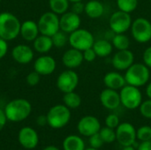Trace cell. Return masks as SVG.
<instances>
[{
	"label": "cell",
	"instance_id": "cell-11",
	"mask_svg": "<svg viewBox=\"0 0 151 150\" xmlns=\"http://www.w3.org/2000/svg\"><path fill=\"white\" fill-rule=\"evenodd\" d=\"M136 139V129L131 123H120L116 128V141L122 147L132 146Z\"/></svg>",
	"mask_w": 151,
	"mask_h": 150
},
{
	"label": "cell",
	"instance_id": "cell-1",
	"mask_svg": "<svg viewBox=\"0 0 151 150\" xmlns=\"http://www.w3.org/2000/svg\"><path fill=\"white\" fill-rule=\"evenodd\" d=\"M4 111L7 120L12 122H20L28 118L32 111V106L27 100L18 98L9 102Z\"/></svg>",
	"mask_w": 151,
	"mask_h": 150
},
{
	"label": "cell",
	"instance_id": "cell-8",
	"mask_svg": "<svg viewBox=\"0 0 151 150\" xmlns=\"http://www.w3.org/2000/svg\"><path fill=\"white\" fill-rule=\"evenodd\" d=\"M39 32L41 34L47 36L54 35L58 31L60 30L59 17L53 11H46L39 18L37 22Z\"/></svg>",
	"mask_w": 151,
	"mask_h": 150
},
{
	"label": "cell",
	"instance_id": "cell-3",
	"mask_svg": "<svg viewBox=\"0 0 151 150\" xmlns=\"http://www.w3.org/2000/svg\"><path fill=\"white\" fill-rule=\"evenodd\" d=\"M127 85L141 88L148 83L150 78V68L143 63H134L125 72Z\"/></svg>",
	"mask_w": 151,
	"mask_h": 150
},
{
	"label": "cell",
	"instance_id": "cell-23",
	"mask_svg": "<svg viewBox=\"0 0 151 150\" xmlns=\"http://www.w3.org/2000/svg\"><path fill=\"white\" fill-rule=\"evenodd\" d=\"M99 57H109L112 51H113V45L111 41H108L106 39H100L97 41H95L93 47H92Z\"/></svg>",
	"mask_w": 151,
	"mask_h": 150
},
{
	"label": "cell",
	"instance_id": "cell-12",
	"mask_svg": "<svg viewBox=\"0 0 151 150\" xmlns=\"http://www.w3.org/2000/svg\"><path fill=\"white\" fill-rule=\"evenodd\" d=\"M101 128L102 127L99 119L91 115L81 118L77 125V130L79 133L85 137H90L99 133Z\"/></svg>",
	"mask_w": 151,
	"mask_h": 150
},
{
	"label": "cell",
	"instance_id": "cell-32",
	"mask_svg": "<svg viewBox=\"0 0 151 150\" xmlns=\"http://www.w3.org/2000/svg\"><path fill=\"white\" fill-rule=\"evenodd\" d=\"M136 137L141 141H151V126H143L136 131Z\"/></svg>",
	"mask_w": 151,
	"mask_h": 150
},
{
	"label": "cell",
	"instance_id": "cell-40",
	"mask_svg": "<svg viewBox=\"0 0 151 150\" xmlns=\"http://www.w3.org/2000/svg\"><path fill=\"white\" fill-rule=\"evenodd\" d=\"M7 51H8L7 41H5V40H4L3 38L0 37V59L4 57Z\"/></svg>",
	"mask_w": 151,
	"mask_h": 150
},
{
	"label": "cell",
	"instance_id": "cell-38",
	"mask_svg": "<svg viewBox=\"0 0 151 150\" xmlns=\"http://www.w3.org/2000/svg\"><path fill=\"white\" fill-rule=\"evenodd\" d=\"M71 11H72L73 12L78 14V15H81V14L82 12H84V11H85V4H83L82 1L73 3Z\"/></svg>",
	"mask_w": 151,
	"mask_h": 150
},
{
	"label": "cell",
	"instance_id": "cell-49",
	"mask_svg": "<svg viewBox=\"0 0 151 150\" xmlns=\"http://www.w3.org/2000/svg\"><path fill=\"white\" fill-rule=\"evenodd\" d=\"M0 2H1V0H0Z\"/></svg>",
	"mask_w": 151,
	"mask_h": 150
},
{
	"label": "cell",
	"instance_id": "cell-18",
	"mask_svg": "<svg viewBox=\"0 0 151 150\" xmlns=\"http://www.w3.org/2000/svg\"><path fill=\"white\" fill-rule=\"evenodd\" d=\"M83 61L84 58L82 51L74 48L67 50L62 57V63L68 69H75L81 66Z\"/></svg>",
	"mask_w": 151,
	"mask_h": 150
},
{
	"label": "cell",
	"instance_id": "cell-27",
	"mask_svg": "<svg viewBox=\"0 0 151 150\" xmlns=\"http://www.w3.org/2000/svg\"><path fill=\"white\" fill-rule=\"evenodd\" d=\"M111 43L113 48L118 50H128L130 47V40L125 34H115L111 40Z\"/></svg>",
	"mask_w": 151,
	"mask_h": 150
},
{
	"label": "cell",
	"instance_id": "cell-37",
	"mask_svg": "<svg viewBox=\"0 0 151 150\" xmlns=\"http://www.w3.org/2000/svg\"><path fill=\"white\" fill-rule=\"evenodd\" d=\"M83 53V58H84V61L86 62H93L96 60V54L93 48H89V49H87L85 50L84 51H82Z\"/></svg>",
	"mask_w": 151,
	"mask_h": 150
},
{
	"label": "cell",
	"instance_id": "cell-10",
	"mask_svg": "<svg viewBox=\"0 0 151 150\" xmlns=\"http://www.w3.org/2000/svg\"><path fill=\"white\" fill-rule=\"evenodd\" d=\"M79 84V75L73 69L62 72L57 79V87L62 93L73 92Z\"/></svg>",
	"mask_w": 151,
	"mask_h": 150
},
{
	"label": "cell",
	"instance_id": "cell-15",
	"mask_svg": "<svg viewBox=\"0 0 151 150\" xmlns=\"http://www.w3.org/2000/svg\"><path fill=\"white\" fill-rule=\"evenodd\" d=\"M81 23V19L80 15L73 12L72 11L63 13L59 18L60 30L64 31L66 34H71L80 28Z\"/></svg>",
	"mask_w": 151,
	"mask_h": 150
},
{
	"label": "cell",
	"instance_id": "cell-36",
	"mask_svg": "<svg viewBox=\"0 0 151 150\" xmlns=\"http://www.w3.org/2000/svg\"><path fill=\"white\" fill-rule=\"evenodd\" d=\"M40 80H41V75L34 71V72H31L27 74V76L26 77V81L27 83L31 86V87H35L36 86L39 82H40Z\"/></svg>",
	"mask_w": 151,
	"mask_h": 150
},
{
	"label": "cell",
	"instance_id": "cell-45",
	"mask_svg": "<svg viewBox=\"0 0 151 150\" xmlns=\"http://www.w3.org/2000/svg\"><path fill=\"white\" fill-rule=\"evenodd\" d=\"M42 150H60L58 147L56 146H53V145H50V146H47L46 148H44Z\"/></svg>",
	"mask_w": 151,
	"mask_h": 150
},
{
	"label": "cell",
	"instance_id": "cell-20",
	"mask_svg": "<svg viewBox=\"0 0 151 150\" xmlns=\"http://www.w3.org/2000/svg\"><path fill=\"white\" fill-rule=\"evenodd\" d=\"M104 84L107 88L111 89H121L127 85L125 76L119 72H109L104 77Z\"/></svg>",
	"mask_w": 151,
	"mask_h": 150
},
{
	"label": "cell",
	"instance_id": "cell-47",
	"mask_svg": "<svg viewBox=\"0 0 151 150\" xmlns=\"http://www.w3.org/2000/svg\"><path fill=\"white\" fill-rule=\"evenodd\" d=\"M81 1H82V0H69V2H71V3H75V2H81Z\"/></svg>",
	"mask_w": 151,
	"mask_h": 150
},
{
	"label": "cell",
	"instance_id": "cell-42",
	"mask_svg": "<svg viewBox=\"0 0 151 150\" xmlns=\"http://www.w3.org/2000/svg\"><path fill=\"white\" fill-rule=\"evenodd\" d=\"M136 150H151V141H141Z\"/></svg>",
	"mask_w": 151,
	"mask_h": 150
},
{
	"label": "cell",
	"instance_id": "cell-4",
	"mask_svg": "<svg viewBox=\"0 0 151 150\" xmlns=\"http://www.w3.org/2000/svg\"><path fill=\"white\" fill-rule=\"evenodd\" d=\"M48 125L53 129L65 127L71 119V111L65 104H57L51 107L47 113Z\"/></svg>",
	"mask_w": 151,
	"mask_h": 150
},
{
	"label": "cell",
	"instance_id": "cell-41",
	"mask_svg": "<svg viewBox=\"0 0 151 150\" xmlns=\"http://www.w3.org/2000/svg\"><path fill=\"white\" fill-rule=\"evenodd\" d=\"M6 121H7V118L4 113V111L0 108V132L4 129V126L6 125Z\"/></svg>",
	"mask_w": 151,
	"mask_h": 150
},
{
	"label": "cell",
	"instance_id": "cell-19",
	"mask_svg": "<svg viewBox=\"0 0 151 150\" xmlns=\"http://www.w3.org/2000/svg\"><path fill=\"white\" fill-rule=\"evenodd\" d=\"M12 57L17 63L21 65H26L33 60L34 51L27 45L19 44L12 49Z\"/></svg>",
	"mask_w": 151,
	"mask_h": 150
},
{
	"label": "cell",
	"instance_id": "cell-43",
	"mask_svg": "<svg viewBox=\"0 0 151 150\" xmlns=\"http://www.w3.org/2000/svg\"><path fill=\"white\" fill-rule=\"evenodd\" d=\"M36 123L40 126H44L45 125H48L47 116L46 115H40L36 119Z\"/></svg>",
	"mask_w": 151,
	"mask_h": 150
},
{
	"label": "cell",
	"instance_id": "cell-46",
	"mask_svg": "<svg viewBox=\"0 0 151 150\" xmlns=\"http://www.w3.org/2000/svg\"><path fill=\"white\" fill-rule=\"evenodd\" d=\"M122 150H136V149L134 148L133 146H127V147H123Z\"/></svg>",
	"mask_w": 151,
	"mask_h": 150
},
{
	"label": "cell",
	"instance_id": "cell-29",
	"mask_svg": "<svg viewBox=\"0 0 151 150\" xmlns=\"http://www.w3.org/2000/svg\"><path fill=\"white\" fill-rule=\"evenodd\" d=\"M116 2L119 10L127 13L133 12L138 6V0H117Z\"/></svg>",
	"mask_w": 151,
	"mask_h": 150
},
{
	"label": "cell",
	"instance_id": "cell-13",
	"mask_svg": "<svg viewBox=\"0 0 151 150\" xmlns=\"http://www.w3.org/2000/svg\"><path fill=\"white\" fill-rule=\"evenodd\" d=\"M134 63V55L128 50H118L111 58V65L117 71H127Z\"/></svg>",
	"mask_w": 151,
	"mask_h": 150
},
{
	"label": "cell",
	"instance_id": "cell-2",
	"mask_svg": "<svg viewBox=\"0 0 151 150\" xmlns=\"http://www.w3.org/2000/svg\"><path fill=\"white\" fill-rule=\"evenodd\" d=\"M20 22L12 13L4 11L0 13V37L5 41L17 38L20 33Z\"/></svg>",
	"mask_w": 151,
	"mask_h": 150
},
{
	"label": "cell",
	"instance_id": "cell-6",
	"mask_svg": "<svg viewBox=\"0 0 151 150\" xmlns=\"http://www.w3.org/2000/svg\"><path fill=\"white\" fill-rule=\"evenodd\" d=\"M68 42L72 48L84 51L87 49L92 48L95 42V37L91 32L84 28H78L70 34Z\"/></svg>",
	"mask_w": 151,
	"mask_h": 150
},
{
	"label": "cell",
	"instance_id": "cell-35",
	"mask_svg": "<svg viewBox=\"0 0 151 150\" xmlns=\"http://www.w3.org/2000/svg\"><path fill=\"white\" fill-rule=\"evenodd\" d=\"M88 138H89V141H88L89 145L93 149H99L100 148L103 147V145L104 143L103 139H102V137L100 136L99 133H96V134H94V135H92V136H90Z\"/></svg>",
	"mask_w": 151,
	"mask_h": 150
},
{
	"label": "cell",
	"instance_id": "cell-30",
	"mask_svg": "<svg viewBox=\"0 0 151 150\" xmlns=\"http://www.w3.org/2000/svg\"><path fill=\"white\" fill-rule=\"evenodd\" d=\"M99 134L102 137L104 143H112L116 141V131L115 129L108 126L102 127L99 131Z\"/></svg>",
	"mask_w": 151,
	"mask_h": 150
},
{
	"label": "cell",
	"instance_id": "cell-48",
	"mask_svg": "<svg viewBox=\"0 0 151 150\" xmlns=\"http://www.w3.org/2000/svg\"><path fill=\"white\" fill-rule=\"evenodd\" d=\"M85 150H99V149H93V148H88V149H85Z\"/></svg>",
	"mask_w": 151,
	"mask_h": 150
},
{
	"label": "cell",
	"instance_id": "cell-33",
	"mask_svg": "<svg viewBox=\"0 0 151 150\" xmlns=\"http://www.w3.org/2000/svg\"><path fill=\"white\" fill-rule=\"evenodd\" d=\"M140 113L142 114V117L151 119V99H148L145 101H142V104L139 107Z\"/></svg>",
	"mask_w": 151,
	"mask_h": 150
},
{
	"label": "cell",
	"instance_id": "cell-34",
	"mask_svg": "<svg viewBox=\"0 0 151 150\" xmlns=\"http://www.w3.org/2000/svg\"><path fill=\"white\" fill-rule=\"evenodd\" d=\"M119 124H120L119 118L116 114H113V113L109 114L105 118V126L110 127V128L116 129Z\"/></svg>",
	"mask_w": 151,
	"mask_h": 150
},
{
	"label": "cell",
	"instance_id": "cell-22",
	"mask_svg": "<svg viewBox=\"0 0 151 150\" xmlns=\"http://www.w3.org/2000/svg\"><path fill=\"white\" fill-rule=\"evenodd\" d=\"M84 12L90 19H99L104 13V5L99 0H89L85 4Z\"/></svg>",
	"mask_w": 151,
	"mask_h": 150
},
{
	"label": "cell",
	"instance_id": "cell-9",
	"mask_svg": "<svg viewBox=\"0 0 151 150\" xmlns=\"http://www.w3.org/2000/svg\"><path fill=\"white\" fill-rule=\"evenodd\" d=\"M132 23L130 13L119 10L113 12L109 19L110 29L115 34H125L131 28Z\"/></svg>",
	"mask_w": 151,
	"mask_h": 150
},
{
	"label": "cell",
	"instance_id": "cell-21",
	"mask_svg": "<svg viewBox=\"0 0 151 150\" xmlns=\"http://www.w3.org/2000/svg\"><path fill=\"white\" fill-rule=\"evenodd\" d=\"M39 33L38 25L34 20L28 19L21 23L19 34L24 40L27 42H34L35 39L38 36Z\"/></svg>",
	"mask_w": 151,
	"mask_h": 150
},
{
	"label": "cell",
	"instance_id": "cell-14",
	"mask_svg": "<svg viewBox=\"0 0 151 150\" xmlns=\"http://www.w3.org/2000/svg\"><path fill=\"white\" fill-rule=\"evenodd\" d=\"M18 141L24 149H33L38 145L39 136L35 129L29 126H25L19 130Z\"/></svg>",
	"mask_w": 151,
	"mask_h": 150
},
{
	"label": "cell",
	"instance_id": "cell-24",
	"mask_svg": "<svg viewBox=\"0 0 151 150\" xmlns=\"http://www.w3.org/2000/svg\"><path fill=\"white\" fill-rule=\"evenodd\" d=\"M33 45H34V49L35 51H37L38 53L45 54L52 49L53 42H52V39L50 36L41 34V35H38L35 39Z\"/></svg>",
	"mask_w": 151,
	"mask_h": 150
},
{
	"label": "cell",
	"instance_id": "cell-25",
	"mask_svg": "<svg viewBox=\"0 0 151 150\" xmlns=\"http://www.w3.org/2000/svg\"><path fill=\"white\" fill-rule=\"evenodd\" d=\"M64 150H85V142L78 135H69L63 141Z\"/></svg>",
	"mask_w": 151,
	"mask_h": 150
},
{
	"label": "cell",
	"instance_id": "cell-7",
	"mask_svg": "<svg viewBox=\"0 0 151 150\" xmlns=\"http://www.w3.org/2000/svg\"><path fill=\"white\" fill-rule=\"evenodd\" d=\"M131 34L134 41L146 43L151 40V22L145 18H137L131 26Z\"/></svg>",
	"mask_w": 151,
	"mask_h": 150
},
{
	"label": "cell",
	"instance_id": "cell-16",
	"mask_svg": "<svg viewBox=\"0 0 151 150\" xmlns=\"http://www.w3.org/2000/svg\"><path fill=\"white\" fill-rule=\"evenodd\" d=\"M99 99L102 105L105 109L110 111H114L118 109L121 104L119 92H118L115 89L106 88L100 93Z\"/></svg>",
	"mask_w": 151,
	"mask_h": 150
},
{
	"label": "cell",
	"instance_id": "cell-17",
	"mask_svg": "<svg viewBox=\"0 0 151 150\" xmlns=\"http://www.w3.org/2000/svg\"><path fill=\"white\" fill-rule=\"evenodd\" d=\"M57 67L56 60L51 56H42L39 57L34 65V69L42 76H47L52 74Z\"/></svg>",
	"mask_w": 151,
	"mask_h": 150
},
{
	"label": "cell",
	"instance_id": "cell-5",
	"mask_svg": "<svg viewBox=\"0 0 151 150\" xmlns=\"http://www.w3.org/2000/svg\"><path fill=\"white\" fill-rule=\"evenodd\" d=\"M119 95L121 104L128 110H135L142 103V94L139 88L134 86L127 84L120 89Z\"/></svg>",
	"mask_w": 151,
	"mask_h": 150
},
{
	"label": "cell",
	"instance_id": "cell-31",
	"mask_svg": "<svg viewBox=\"0 0 151 150\" xmlns=\"http://www.w3.org/2000/svg\"><path fill=\"white\" fill-rule=\"evenodd\" d=\"M68 37L67 34L65 33L62 30L58 31L54 35L51 36L52 39V42H53V46L57 47V48H63L68 42Z\"/></svg>",
	"mask_w": 151,
	"mask_h": 150
},
{
	"label": "cell",
	"instance_id": "cell-39",
	"mask_svg": "<svg viewBox=\"0 0 151 150\" xmlns=\"http://www.w3.org/2000/svg\"><path fill=\"white\" fill-rule=\"evenodd\" d=\"M142 59H143V63L150 69L151 68V46L148 47L142 55Z\"/></svg>",
	"mask_w": 151,
	"mask_h": 150
},
{
	"label": "cell",
	"instance_id": "cell-28",
	"mask_svg": "<svg viewBox=\"0 0 151 150\" xmlns=\"http://www.w3.org/2000/svg\"><path fill=\"white\" fill-rule=\"evenodd\" d=\"M69 0H49V5L54 13L62 15L69 9Z\"/></svg>",
	"mask_w": 151,
	"mask_h": 150
},
{
	"label": "cell",
	"instance_id": "cell-44",
	"mask_svg": "<svg viewBox=\"0 0 151 150\" xmlns=\"http://www.w3.org/2000/svg\"><path fill=\"white\" fill-rule=\"evenodd\" d=\"M146 95L150 99H151V82L148 84V86L146 88Z\"/></svg>",
	"mask_w": 151,
	"mask_h": 150
},
{
	"label": "cell",
	"instance_id": "cell-26",
	"mask_svg": "<svg viewBox=\"0 0 151 150\" xmlns=\"http://www.w3.org/2000/svg\"><path fill=\"white\" fill-rule=\"evenodd\" d=\"M63 102L67 108H69L70 110H74L81 106V97L79 94L75 93L74 91L65 93L63 96Z\"/></svg>",
	"mask_w": 151,
	"mask_h": 150
}]
</instances>
